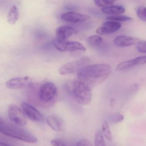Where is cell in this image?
<instances>
[{"mask_svg":"<svg viewBox=\"0 0 146 146\" xmlns=\"http://www.w3.org/2000/svg\"><path fill=\"white\" fill-rule=\"evenodd\" d=\"M76 31L74 27L68 26H62L56 29L55 39L59 42H65L72 35L76 33Z\"/></svg>","mask_w":146,"mask_h":146,"instance_id":"cell-11","label":"cell"},{"mask_svg":"<svg viewBox=\"0 0 146 146\" xmlns=\"http://www.w3.org/2000/svg\"><path fill=\"white\" fill-rule=\"evenodd\" d=\"M121 22L114 21L109 20L103 24L102 27L97 29L96 32L99 35H105L113 33L121 28Z\"/></svg>","mask_w":146,"mask_h":146,"instance_id":"cell-10","label":"cell"},{"mask_svg":"<svg viewBox=\"0 0 146 146\" xmlns=\"http://www.w3.org/2000/svg\"><path fill=\"white\" fill-rule=\"evenodd\" d=\"M139 41V39L138 38L126 35H120L115 37L114 40V43L116 46L122 48L137 44Z\"/></svg>","mask_w":146,"mask_h":146,"instance_id":"cell-13","label":"cell"},{"mask_svg":"<svg viewBox=\"0 0 146 146\" xmlns=\"http://www.w3.org/2000/svg\"><path fill=\"white\" fill-rule=\"evenodd\" d=\"M6 86L10 89H20L26 87H31L33 82L31 79L26 76L24 77L13 78L7 81Z\"/></svg>","mask_w":146,"mask_h":146,"instance_id":"cell-8","label":"cell"},{"mask_svg":"<svg viewBox=\"0 0 146 146\" xmlns=\"http://www.w3.org/2000/svg\"><path fill=\"white\" fill-rule=\"evenodd\" d=\"M92 88L76 78L73 82L72 93L77 103L82 105L90 103L92 99Z\"/></svg>","mask_w":146,"mask_h":146,"instance_id":"cell-3","label":"cell"},{"mask_svg":"<svg viewBox=\"0 0 146 146\" xmlns=\"http://www.w3.org/2000/svg\"><path fill=\"white\" fill-rule=\"evenodd\" d=\"M102 38L100 35H92L87 39L88 43L92 46L99 45L102 42Z\"/></svg>","mask_w":146,"mask_h":146,"instance_id":"cell-17","label":"cell"},{"mask_svg":"<svg viewBox=\"0 0 146 146\" xmlns=\"http://www.w3.org/2000/svg\"><path fill=\"white\" fill-rule=\"evenodd\" d=\"M52 145L55 146H64L66 145L65 142L60 139H56L52 140L50 142Z\"/></svg>","mask_w":146,"mask_h":146,"instance_id":"cell-27","label":"cell"},{"mask_svg":"<svg viewBox=\"0 0 146 146\" xmlns=\"http://www.w3.org/2000/svg\"><path fill=\"white\" fill-rule=\"evenodd\" d=\"M8 115L10 120L18 126H24L27 123L26 116L24 111L15 105H11L9 106Z\"/></svg>","mask_w":146,"mask_h":146,"instance_id":"cell-7","label":"cell"},{"mask_svg":"<svg viewBox=\"0 0 146 146\" xmlns=\"http://www.w3.org/2000/svg\"><path fill=\"white\" fill-rule=\"evenodd\" d=\"M134 67L132 60L125 61L119 63L116 67V70L118 71H124Z\"/></svg>","mask_w":146,"mask_h":146,"instance_id":"cell-19","label":"cell"},{"mask_svg":"<svg viewBox=\"0 0 146 146\" xmlns=\"http://www.w3.org/2000/svg\"><path fill=\"white\" fill-rule=\"evenodd\" d=\"M108 20L114 21H130L133 20L131 17L127 16H121V15H115V16H108L106 18Z\"/></svg>","mask_w":146,"mask_h":146,"instance_id":"cell-22","label":"cell"},{"mask_svg":"<svg viewBox=\"0 0 146 146\" xmlns=\"http://www.w3.org/2000/svg\"><path fill=\"white\" fill-rule=\"evenodd\" d=\"M19 17V12L18 8L15 6H12L10 8L7 15L8 22L11 25H14L17 21Z\"/></svg>","mask_w":146,"mask_h":146,"instance_id":"cell-16","label":"cell"},{"mask_svg":"<svg viewBox=\"0 0 146 146\" xmlns=\"http://www.w3.org/2000/svg\"><path fill=\"white\" fill-rule=\"evenodd\" d=\"M57 93V89L54 84L47 82L42 85L38 92V97L40 102L48 104L54 100Z\"/></svg>","mask_w":146,"mask_h":146,"instance_id":"cell-4","label":"cell"},{"mask_svg":"<svg viewBox=\"0 0 146 146\" xmlns=\"http://www.w3.org/2000/svg\"><path fill=\"white\" fill-rule=\"evenodd\" d=\"M115 0H94L95 4L100 7H104L113 4Z\"/></svg>","mask_w":146,"mask_h":146,"instance_id":"cell-23","label":"cell"},{"mask_svg":"<svg viewBox=\"0 0 146 146\" xmlns=\"http://www.w3.org/2000/svg\"><path fill=\"white\" fill-rule=\"evenodd\" d=\"M102 133L104 134L106 139L109 141H111L112 139V136L110 130L109 124L106 121H104L102 123Z\"/></svg>","mask_w":146,"mask_h":146,"instance_id":"cell-18","label":"cell"},{"mask_svg":"<svg viewBox=\"0 0 146 146\" xmlns=\"http://www.w3.org/2000/svg\"><path fill=\"white\" fill-rule=\"evenodd\" d=\"M47 123L48 125L54 131H60L62 129L61 121L55 116H49L47 118Z\"/></svg>","mask_w":146,"mask_h":146,"instance_id":"cell-15","label":"cell"},{"mask_svg":"<svg viewBox=\"0 0 146 146\" xmlns=\"http://www.w3.org/2000/svg\"><path fill=\"white\" fill-rule=\"evenodd\" d=\"M136 49L139 52L146 53V41H139L137 44Z\"/></svg>","mask_w":146,"mask_h":146,"instance_id":"cell-26","label":"cell"},{"mask_svg":"<svg viewBox=\"0 0 146 146\" xmlns=\"http://www.w3.org/2000/svg\"><path fill=\"white\" fill-rule=\"evenodd\" d=\"M3 123H4L3 120L2 118H0V124H2Z\"/></svg>","mask_w":146,"mask_h":146,"instance_id":"cell-30","label":"cell"},{"mask_svg":"<svg viewBox=\"0 0 146 146\" xmlns=\"http://www.w3.org/2000/svg\"><path fill=\"white\" fill-rule=\"evenodd\" d=\"M76 145L78 146H92V145L89 141L86 139H84L79 141L76 144Z\"/></svg>","mask_w":146,"mask_h":146,"instance_id":"cell-28","label":"cell"},{"mask_svg":"<svg viewBox=\"0 0 146 146\" xmlns=\"http://www.w3.org/2000/svg\"><path fill=\"white\" fill-rule=\"evenodd\" d=\"M94 146H106L104 135L101 130H99L96 133L94 137Z\"/></svg>","mask_w":146,"mask_h":146,"instance_id":"cell-20","label":"cell"},{"mask_svg":"<svg viewBox=\"0 0 146 146\" xmlns=\"http://www.w3.org/2000/svg\"><path fill=\"white\" fill-rule=\"evenodd\" d=\"M0 133L28 143H34L37 141V139L27 130L18 126L5 124L4 123L0 124Z\"/></svg>","mask_w":146,"mask_h":146,"instance_id":"cell-2","label":"cell"},{"mask_svg":"<svg viewBox=\"0 0 146 146\" xmlns=\"http://www.w3.org/2000/svg\"><path fill=\"white\" fill-rule=\"evenodd\" d=\"M61 18L63 20L72 23H77L88 20L90 16L74 12H68L62 13Z\"/></svg>","mask_w":146,"mask_h":146,"instance_id":"cell-12","label":"cell"},{"mask_svg":"<svg viewBox=\"0 0 146 146\" xmlns=\"http://www.w3.org/2000/svg\"><path fill=\"white\" fill-rule=\"evenodd\" d=\"M137 15L140 19L146 22V7H140L138 8Z\"/></svg>","mask_w":146,"mask_h":146,"instance_id":"cell-25","label":"cell"},{"mask_svg":"<svg viewBox=\"0 0 146 146\" xmlns=\"http://www.w3.org/2000/svg\"><path fill=\"white\" fill-rule=\"evenodd\" d=\"M102 12L106 14L109 15L110 16L118 15L123 13L125 9L123 7L119 5H111L102 8L101 9Z\"/></svg>","mask_w":146,"mask_h":146,"instance_id":"cell-14","label":"cell"},{"mask_svg":"<svg viewBox=\"0 0 146 146\" xmlns=\"http://www.w3.org/2000/svg\"><path fill=\"white\" fill-rule=\"evenodd\" d=\"M9 142H6V141H3L1 140H0V146H12Z\"/></svg>","mask_w":146,"mask_h":146,"instance_id":"cell-29","label":"cell"},{"mask_svg":"<svg viewBox=\"0 0 146 146\" xmlns=\"http://www.w3.org/2000/svg\"><path fill=\"white\" fill-rule=\"evenodd\" d=\"M111 71V67L109 64H88L77 73V79L92 89L104 81Z\"/></svg>","mask_w":146,"mask_h":146,"instance_id":"cell-1","label":"cell"},{"mask_svg":"<svg viewBox=\"0 0 146 146\" xmlns=\"http://www.w3.org/2000/svg\"><path fill=\"white\" fill-rule=\"evenodd\" d=\"M134 67L136 66L146 64V55L139 57L132 60Z\"/></svg>","mask_w":146,"mask_h":146,"instance_id":"cell-24","label":"cell"},{"mask_svg":"<svg viewBox=\"0 0 146 146\" xmlns=\"http://www.w3.org/2000/svg\"><path fill=\"white\" fill-rule=\"evenodd\" d=\"M53 44L55 48L61 52L65 51H85L86 48L81 43L76 41L59 42L54 39Z\"/></svg>","mask_w":146,"mask_h":146,"instance_id":"cell-6","label":"cell"},{"mask_svg":"<svg viewBox=\"0 0 146 146\" xmlns=\"http://www.w3.org/2000/svg\"><path fill=\"white\" fill-rule=\"evenodd\" d=\"M90 61L88 57H82L63 65L59 69V72L62 75H66L78 73L83 67L88 65Z\"/></svg>","mask_w":146,"mask_h":146,"instance_id":"cell-5","label":"cell"},{"mask_svg":"<svg viewBox=\"0 0 146 146\" xmlns=\"http://www.w3.org/2000/svg\"><path fill=\"white\" fill-rule=\"evenodd\" d=\"M124 117L120 113H115L111 115L109 117V121L110 123L112 124L119 123L123 121Z\"/></svg>","mask_w":146,"mask_h":146,"instance_id":"cell-21","label":"cell"},{"mask_svg":"<svg viewBox=\"0 0 146 146\" xmlns=\"http://www.w3.org/2000/svg\"><path fill=\"white\" fill-rule=\"evenodd\" d=\"M21 107L26 116L33 121L40 122L43 119L41 113L32 105L23 102Z\"/></svg>","mask_w":146,"mask_h":146,"instance_id":"cell-9","label":"cell"}]
</instances>
